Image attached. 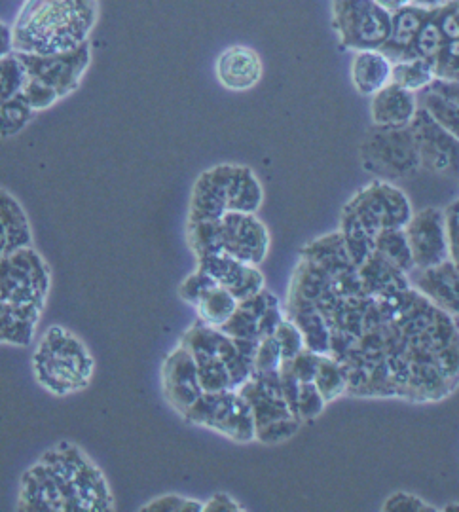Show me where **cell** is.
I'll list each match as a JSON object with an SVG mask.
<instances>
[{"label": "cell", "mask_w": 459, "mask_h": 512, "mask_svg": "<svg viewBox=\"0 0 459 512\" xmlns=\"http://www.w3.org/2000/svg\"><path fill=\"white\" fill-rule=\"evenodd\" d=\"M418 99L422 109L427 110L442 128L459 139V105L444 99L439 93L431 92L429 88L418 93Z\"/></svg>", "instance_id": "obj_38"}, {"label": "cell", "mask_w": 459, "mask_h": 512, "mask_svg": "<svg viewBox=\"0 0 459 512\" xmlns=\"http://www.w3.org/2000/svg\"><path fill=\"white\" fill-rule=\"evenodd\" d=\"M342 213L357 220L374 238L384 230L406 228L414 217L412 203L399 186L376 179L349 200Z\"/></svg>", "instance_id": "obj_7"}, {"label": "cell", "mask_w": 459, "mask_h": 512, "mask_svg": "<svg viewBox=\"0 0 459 512\" xmlns=\"http://www.w3.org/2000/svg\"><path fill=\"white\" fill-rule=\"evenodd\" d=\"M264 202V190L257 175L247 165H236L228 192V211L255 215Z\"/></svg>", "instance_id": "obj_30"}, {"label": "cell", "mask_w": 459, "mask_h": 512, "mask_svg": "<svg viewBox=\"0 0 459 512\" xmlns=\"http://www.w3.org/2000/svg\"><path fill=\"white\" fill-rule=\"evenodd\" d=\"M33 114H35V110L29 107V103L21 95L2 101V109H0V133H2V137L4 139L16 137L31 122Z\"/></svg>", "instance_id": "obj_39"}, {"label": "cell", "mask_w": 459, "mask_h": 512, "mask_svg": "<svg viewBox=\"0 0 459 512\" xmlns=\"http://www.w3.org/2000/svg\"><path fill=\"white\" fill-rule=\"evenodd\" d=\"M313 382L321 391L327 404L340 399L342 395H348V372L342 363L338 359H334L332 355H321L319 368H317Z\"/></svg>", "instance_id": "obj_35"}, {"label": "cell", "mask_w": 459, "mask_h": 512, "mask_svg": "<svg viewBox=\"0 0 459 512\" xmlns=\"http://www.w3.org/2000/svg\"><path fill=\"white\" fill-rule=\"evenodd\" d=\"M283 353L276 336H266L258 344L255 355V372H277L283 365Z\"/></svg>", "instance_id": "obj_46"}, {"label": "cell", "mask_w": 459, "mask_h": 512, "mask_svg": "<svg viewBox=\"0 0 459 512\" xmlns=\"http://www.w3.org/2000/svg\"><path fill=\"white\" fill-rule=\"evenodd\" d=\"M359 275H361L365 291L370 296L401 293V291L412 287L410 275L404 274L401 268L391 264L376 251L359 266Z\"/></svg>", "instance_id": "obj_24"}, {"label": "cell", "mask_w": 459, "mask_h": 512, "mask_svg": "<svg viewBox=\"0 0 459 512\" xmlns=\"http://www.w3.org/2000/svg\"><path fill=\"white\" fill-rule=\"evenodd\" d=\"M384 512H437L441 509L429 505L427 501H423L418 495L408 494V492H397L391 494L386 499V503L382 505Z\"/></svg>", "instance_id": "obj_48"}, {"label": "cell", "mask_w": 459, "mask_h": 512, "mask_svg": "<svg viewBox=\"0 0 459 512\" xmlns=\"http://www.w3.org/2000/svg\"><path fill=\"white\" fill-rule=\"evenodd\" d=\"M287 315L298 325L304 334L306 349L319 355H331V329L323 313L315 306L287 308Z\"/></svg>", "instance_id": "obj_29"}, {"label": "cell", "mask_w": 459, "mask_h": 512, "mask_svg": "<svg viewBox=\"0 0 459 512\" xmlns=\"http://www.w3.org/2000/svg\"><path fill=\"white\" fill-rule=\"evenodd\" d=\"M219 283L211 277V275L203 274L200 270H196L194 274L188 275L183 283L179 285V298L190 304V306H198V302L202 300L203 294L207 293L209 289L217 287Z\"/></svg>", "instance_id": "obj_44"}, {"label": "cell", "mask_w": 459, "mask_h": 512, "mask_svg": "<svg viewBox=\"0 0 459 512\" xmlns=\"http://www.w3.org/2000/svg\"><path fill=\"white\" fill-rule=\"evenodd\" d=\"M338 359L348 395L441 403L459 387V325L416 287L370 296L363 327Z\"/></svg>", "instance_id": "obj_1"}, {"label": "cell", "mask_w": 459, "mask_h": 512, "mask_svg": "<svg viewBox=\"0 0 459 512\" xmlns=\"http://www.w3.org/2000/svg\"><path fill=\"white\" fill-rule=\"evenodd\" d=\"M393 14L376 0H332V27L342 48L382 50L391 37Z\"/></svg>", "instance_id": "obj_6"}, {"label": "cell", "mask_w": 459, "mask_h": 512, "mask_svg": "<svg viewBox=\"0 0 459 512\" xmlns=\"http://www.w3.org/2000/svg\"><path fill=\"white\" fill-rule=\"evenodd\" d=\"M42 310L0 304V338L12 348H27L37 336Z\"/></svg>", "instance_id": "obj_26"}, {"label": "cell", "mask_w": 459, "mask_h": 512, "mask_svg": "<svg viewBox=\"0 0 459 512\" xmlns=\"http://www.w3.org/2000/svg\"><path fill=\"white\" fill-rule=\"evenodd\" d=\"M196 363H198L200 382H202L205 393L234 389L230 368L224 363L222 357H209V359H202V361H196Z\"/></svg>", "instance_id": "obj_41"}, {"label": "cell", "mask_w": 459, "mask_h": 512, "mask_svg": "<svg viewBox=\"0 0 459 512\" xmlns=\"http://www.w3.org/2000/svg\"><path fill=\"white\" fill-rule=\"evenodd\" d=\"M0 304L44 311L50 293V268L33 247L2 256Z\"/></svg>", "instance_id": "obj_8"}, {"label": "cell", "mask_w": 459, "mask_h": 512, "mask_svg": "<svg viewBox=\"0 0 459 512\" xmlns=\"http://www.w3.org/2000/svg\"><path fill=\"white\" fill-rule=\"evenodd\" d=\"M215 74L222 88L230 92H247L262 78V59L247 46H228L217 57Z\"/></svg>", "instance_id": "obj_19"}, {"label": "cell", "mask_w": 459, "mask_h": 512, "mask_svg": "<svg viewBox=\"0 0 459 512\" xmlns=\"http://www.w3.org/2000/svg\"><path fill=\"white\" fill-rule=\"evenodd\" d=\"M188 245L196 256V260L205 258V256L224 253L222 220L188 222Z\"/></svg>", "instance_id": "obj_33"}, {"label": "cell", "mask_w": 459, "mask_h": 512, "mask_svg": "<svg viewBox=\"0 0 459 512\" xmlns=\"http://www.w3.org/2000/svg\"><path fill=\"white\" fill-rule=\"evenodd\" d=\"M38 384L48 393L65 397L86 389L93 376V357L84 342L63 327H50L33 355Z\"/></svg>", "instance_id": "obj_4"}, {"label": "cell", "mask_w": 459, "mask_h": 512, "mask_svg": "<svg viewBox=\"0 0 459 512\" xmlns=\"http://www.w3.org/2000/svg\"><path fill=\"white\" fill-rule=\"evenodd\" d=\"M446 2H448V0H410V4H412V6L422 8V10H427V12H435V10H439V8H442Z\"/></svg>", "instance_id": "obj_57"}, {"label": "cell", "mask_w": 459, "mask_h": 512, "mask_svg": "<svg viewBox=\"0 0 459 512\" xmlns=\"http://www.w3.org/2000/svg\"><path fill=\"white\" fill-rule=\"evenodd\" d=\"M410 129L418 143L422 169L442 177L459 179V139L442 128L422 107L412 120Z\"/></svg>", "instance_id": "obj_10"}, {"label": "cell", "mask_w": 459, "mask_h": 512, "mask_svg": "<svg viewBox=\"0 0 459 512\" xmlns=\"http://www.w3.org/2000/svg\"><path fill=\"white\" fill-rule=\"evenodd\" d=\"M416 268H431L450 260L446 213L439 207H425L414 213L404 228Z\"/></svg>", "instance_id": "obj_12"}, {"label": "cell", "mask_w": 459, "mask_h": 512, "mask_svg": "<svg viewBox=\"0 0 459 512\" xmlns=\"http://www.w3.org/2000/svg\"><path fill=\"white\" fill-rule=\"evenodd\" d=\"M97 19V0H25L12 23L14 52H69L88 42Z\"/></svg>", "instance_id": "obj_3"}, {"label": "cell", "mask_w": 459, "mask_h": 512, "mask_svg": "<svg viewBox=\"0 0 459 512\" xmlns=\"http://www.w3.org/2000/svg\"><path fill=\"white\" fill-rule=\"evenodd\" d=\"M162 391L167 403L179 416H184L205 393L198 363L181 344L167 355L162 365Z\"/></svg>", "instance_id": "obj_13"}, {"label": "cell", "mask_w": 459, "mask_h": 512, "mask_svg": "<svg viewBox=\"0 0 459 512\" xmlns=\"http://www.w3.org/2000/svg\"><path fill=\"white\" fill-rule=\"evenodd\" d=\"M239 300L230 293L226 287L217 285L213 289H209L207 293L203 294L202 300L198 302L196 311L200 315V319L205 321L207 325H213V327H219L236 313L238 310Z\"/></svg>", "instance_id": "obj_32"}, {"label": "cell", "mask_w": 459, "mask_h": 512, "mask_svg": "<svg viewBox=\"0 0 459 512\" xmlns=\"http://www.w3.org/2000/svg\"><path fill=\"white\" fill-rule=\"evenodd\" d=\"M236 165L221 164L203 171L190 194L188 222L219 220L228 213V192Z\"/></svg>", "instance_id": "obj_15"}, {"label": "cell", "mask_w": 459, "mask_h": 512, "mask_svg": "<svg viewBox=\"0 0 459 512\" xmlns=\"http://www.w3.org/2000/svg\"><path fill=\"white\" fill-rule=\"evenodd\" d=\"M340 232L342 238L346 241L349 256L353 260V264L359 268L368 256L376 251V238L372 234H368L367 230L346 213L340 215Z\"/></svg>", "instance_id": "obj_36"}, {"label": "cell", "mask_w": 459, "mask_h": 512, "mask_svg": "<svg viewBox=\"0 0 459 512\" xmlns=\"http://www.w3.org/2000/svg\"><path fill=\"white\" fill-rule=\"evenodd\" d=\"M412 287L425 294L437 308L459 317V268L454 260H444L431 268H416L410 274Z\"/></svg>", "instance_id": "obj_18"}, {"label": "cell", "mask_w": 459, "mask_h": 512, "mask_svg": "<svg viewBox=\"0 0 459 512\" xmlns=\"http://www.w3.org/2000/svg\"><path fill=\"white\" fill-rule=\"evenodd\" d=\"M376 253L384 256L391 264L401 268L404 274H412L416 270L414 255L406 238L404 228L384 230L376 236Z\"/></svg>", "instance_id": "obj_34"}, {"label": "cell", "mask_w": 459, "mask_h": 512, "mask_svg": "<svg viewBox=\"0 0 459 512\" xmlns=\"http://www.w3.org/2000/svg\"><path fill=\"white\" fill-rule=\"evenodd\" d=\"M446 44L448 42H446V38L442 35L441 27H439V23L435 19V14L431 12L427 21L423 23L420 35L416 37L412 48L408 50V54H406L404 59H429V61H435L437 55L441 54V50Z\"/></svg>", "instance_id": "obj_37"}, {"label": "cell", "mask_w": 459, "mask_h": 512, "mask_svg": "<svg viewBox=\"0 0 459 512\" xmlns=\"http://www.w3.org/2000/svg\"><path fill=\"white\" fill-rule=\"evenodd\" d=\"M196 270L211 275L219 285L234 294L239 302L264 291V275L260 274L258 266L239 262L226 253L200 258Z\"/></svg>", "instance_id": "obj_17"}, {"label": "cell", "mask_w": 459, "mask_h": 512, "mask_svg": "<svg viewBox=\"0 0 459 512\" xmlns=\"http://www.w3.org/2000/svg\"><path fill=\"white\" fill-rule=\"evenodd\" d=\"M431 92L439 93L444 99L452 101L459 105V82H450V80H435L431 86H429Z\"/></svg>", "instance_id": "obj_55"}, {"label": "cell", "mask_w": 459, "mask_h": 512, "mask_svg": "<svg viewBox=\"0 0 459 512\" xmlns=\"http://www.w3.org/2000/svg\"><path fill=\"white\" fill-rule=\"evenodd\" d=\"M29 78V71L21 61L18 52L2 55L0 59V86H2V101L16 97Z\"/></svg>", "instance_id": "obj_40"}, {"label": "cell", "mask_w": 459, "mask_h": 512, "mask_svg": "<svg viewBox=\"0 0 459 512\" xmlns=\"http://www.w3.org/2000/svg\"><path fill=\"white\" fill-rule=\"evenodd\" d=\"M376 2H378L380 6H384L387 12H391V14L410 4V0H376Z\"/></svg>", "instance_id": "obj_58"}, {"label": "cell", "mask_w": 459, "mask_h": 512, "mask_svg": "<svg viewBox=\"0 0 459 512\" xmlns=\"http://www.w3.org/2000/svg\"><path fill=\"white\" fill-rule=\"evenodd\" d=\"M18 511L109 512L114 497L103 473L74 444L59 442L23 478Z\"/></svg>", "instance_id": "obj_2"}, {"label": "cell", "mask_w": 459, "mask_h": 512, "mask_svg": "<svg viewBox=\"0 0 459 512\" xmlns=\"http://www.w3.org/2000/svg\"><path fill=\"white\" fill-rule=\"evenodd\" d=\"M319 361H321V355L319 353H313L310 349H302L294 359H291V368H293L296 378L306 384V382H313L315 380V374H317V368H319Z\"/></svg>", "instance_id": "obj_51"}, {"label": "cell", "mask_w": 459, "mask_h": 512, "mask_svg": "<svg viewBox=\"0 0 459 512\" xmlns=\"http://www.w3.org/2000/svg\"><path fill=\"white\" fill-rule=\"evenodd\" d=\"M18 95H21L35 112L50 109L61 99V95L57 93L56 88H52L50 84H46L44 80H40L37 76H31V74H29L23 90Z\"/></svg>", "instance_id": "obj_42"}, {"label": "cell", "mask_w": 459, "mask_h": 512, "mask_svg": "<svg viewBox=\"0 0 459 512\" xmlns=\"http://www.w3.org/2000/svg\"><path fill=\"white\" fill-rule=\"evenodd\" d=\"M19 57L31 76H37L52 88H56L63 99L80 86L84 74L92 63V48L90 42H86L74 50L61 54H19Z\"/></svg>", "instance_id": "obj_11"}, {"label": "cell", "mask_w": 459, "mask_h": 512, "mask_svg": "<svg viewBox=\"0 0 459 512\" xmlns=\"http://www.w3.org/2000/svg\"><path fill=\"white\" fill-rule=\"evenodd\" d=\"M239 391L253 408L257 433L264 431L266 427L274 425L277 421L296 418L293 410L285 401L279 370L277 372H255L247 384L239 387Z\"/></svg>", "instance_id": "obj_16"}, {"label": "cell", "mask_w": 459, "mask_h": 512, "mask_svg": "<svg viewBox=\"0 0 459 512\" xmlns=\"http://www.w3.org/2000/svg\"><path fill=\"white\" fill-rule=\"evenodd\" d=\"M274 336H276L277 342H279V348H281L285 361H291L302 349H306L304 334H302V330L298 329V325L294 323L289 315H285V319L279 323Z\"/></svg>", "instance_id": "obj_43"}, {"label": "cell", "mask_w": 459, "mask_h": 512, "mask_svg": "<svg viewBox=\"0 0 459 512\" xmlns=\"http://www.w3.org/2000/svg\"><path fill=\"white\" fill-rule=\"evenodd\" d=\"M184 421L221 433L236 442L257 439V423L249 401L239 389L203 393L183 416Z\"/></svg>", "instance_id": "obj_9"}, {"label": "cell", "mask_w": 459, "mask_h": 512, "mask_svg": "<svg viewBox=\"0 0 459 512\" xmlns=\"http://www.w3.org/2000/svg\"><path fill=\"white\" fill-rule=\"evenodd\" d=\"M420 110L418 93L408 92L397 84H389L372 95L370 118L372 126L382 128H408Z\"/></svg>", "instance_id": "obj_20"}, {"label": "cell", "mask_w": 459, "mask_h": 512, "mask_svg": "<svg viewBox=\"0 0 459 512\" xmlns=\"http://www.w3.org/2000/svg\"><path fill=\"white\" fill-rule=\"evenodd\" d=\"M0 226L2 256L14 255L16 251L33 247V232L29 219L18 200L6 190L0 192Z\"/></svg>", "instance_id": "obj_23"}, {"label": "cell", "mask_w": 459, "mask_h": 512, "mask_svg": "<svg viewBox=\"0 0 459 512\" xmlns=\"http://www.w3.org/2000/svg\"><path fill=\"white\" fill-rule=\"evenodd\" d=\"M431 12L416 8L412 4L404 6L401 10L393 12V21H391V37L386 42V46L380 50L395 63L403 61L408 50L412 48L414 40L420 35L423 23L427 21Z\"/></svg>", "instance_id": "obj_25"}, {"label": "cell", "mask_w": 459, "mask_h": 512, "mask_svg": "<svg viewBox=\"0 0 459 512\" xmlns=\"http://www.w3.org/2000/svg\"><path fill=\"white\" fill-rule=\"evenodd\" d=\"M437 80L435 63L429 59H404L393 63L391 82L404 90L422 93Z\"/></svg>", "instance_id": "obj_31"}, {"label": "cell", "mask_w": 459, "mask_h": 512, "mask_svg": "<svg viewBox=\"0 0 459 512\" xmlns=\"http://www.w3.org/2000/svg\"><path fill=\"white\" fill-rule=\"evenodd\" d=\"M300 256L310 258L315 264H319L321 268H325L332 275L342 274V272H346V270L355 266L351 256H349L346 241L342 238L340 230L313 239L312 243H308L300 251Z\"/></svg>", "instance_id": "obj_27"}, {"label": "cell", "mask_w": 459, "mask_h": 512, "mask_svg": "<svg viewBox=\"0 0 459 512\" xmlns=\"http://www.w3.org/2000/svg\"><path fill=\"white\" fill-rule=\"evenodd\" d=\"M332 277L325 268L315 264L310 258L300 256L298 266L294 268L287 308L315 306L317 300L331 289Z\"/></svg>", "instance_id": "obj_21"}, {"label": "cell", "mask_w": 459, "mask_h": 512, "mask_svg": "<svg viewBox=\"0 0 459 512\" xmlns=\"http://www.w3.org/2000/svg\"><path fill=\"white\" fill-rule=\"evenodd\" d=\"M14 52V33L12 27L2 23V55L12 54Z\"/></svg>", "instance_id": "obj_56"}, {"label": "cell", "mask_w": 459, "mask_h": 512, "mask_svg": "<svg viewBox=\"0 0 459 512\" xmlns=\"http://www.w3.org/2000/svg\"><path fill=\"white\" fill-rule=\"evenodd\" d=\"M221 220L224 253L239 262L258 266L270 249V236L266 226L249 213L228 211Z\"/></svg>", "instance_id": "obj_14"}, {"label": "cell", "mask_w": 459, "mask_h": 512, "mask_svg": "<svg viewBox=\"0 0 459 512\" xmlns=\"http://www.w3.org/2000/svg\"><path fill=\"white\" fill-rule=\"evenodd\" d=\"M141 511L147 512H203L205 503H200L196 499H188L181 495L169 494L162 495L154 501H150Z\"/></svg>", "instance_id": "obj_47"}, {"label": "cell", "mask_w": 459, "mask_h": 512, "mask_svg": "<svg viewBox=\"0 0 459 512\" xmlns=\"http://www.w3.org/2000/svg\"><path fill=\"white\" fill-rule=\"evenodd\" d=\"M238 501L228 494H215L205 503V512H241Z\"/></svg>", "instance_id": "obj_54"}, {"label": "cell", "mask_w": 459, "mask_h": 512, "mask_svg": "<svg viewBox=\"0 0 459 512\" xmlns=\"http://www.w3.org/2000/svg\"><path fill=\"white\" fill-rule=\"evenodd\" d=\"M446 224H448V241H450V258L459 268V198L450 203L446 209Z\"/></svg>", "instance_id": "obj_53"}, {"label": "cell", "mask_w": 459, "mask_h": 512, "mask_svg": "<svg viewBox=\"0 0 459 512\" xmlns=\"http://www.w3.org/2000/svg\"><path fill=\"white\" fill-rule=\"evenodd\" d=\"M349 73L355 90L372 97L391 84L393 61L380 50L355 52Z\"/></svg>", "instance_id": "obj_22"}, {"label": "cell", "mask_w": 459, "mask_h": 512, "mask_svg": "<svg viewBox=\"0 0 459 512\" xmlns=\"http://www.w3.org/2000/svg\"><path fill=\"white\" fill-rule=\"evenodd\" d=\"M327 406L321 391L317 389L315 382H306L300 385V397H298V418L302 421L315 420Z\"/></svg>", "instance_id": "obj_45"}, {"label": "cell", "mask_w": 459, "mask_h": 512, "mask_svg": "<svg viewBox=\"0 0 459 512\" xmlns=\"http://www.w3.org/2000/svg\"><path fill=\"white\" fill-rule=\"evenodd\" d=\"M272 296L274 293L264 289L262 293L239 302L236 313L222 325V332L228 334L230 338H238V340H260V336H258L260 317L268 308Z\"/></svg>", "instance_id": "obj_28"}, {"label": "cell", "mask_w": 459, "mask_h": 512, "mask_svg": "<svg viewBox=\"0 0 459 512\" xmlns=\"http://www.w3.org/2000/svg\"><path fill=\"white\" fill-rule=\"evenodd\" d=\"M361 165L376 179L399 181L422 169L418 143L408 128L372 126L361 143Z\"/></svg>", "instance_id": "obj_5"}, {"label": "cell", "mask_w": 459, "mask_h": 512, "mask_svg": "<svg viewBox=\"0 0 459 512\" xmlns=\"http://www.w3.org/2000/svg\"><path fill=\"white\" fill-rule=\"evenodd\" d=\"M435 19L441 27L446 42H459V0H448L442 8L435 10Z\"/></svg>", "instance_id": "obj_50"}, {"label": "cell", "mask_w": 459, "mask_h": 512, "mask_svg": "<svg viewBox=\"0 0 459 512\" xmlns=\"http://www.w3.org/2000/svg\"><path fill=\"white\" fill-rule=\"evenodd\" d=\"M441 511H444V512L458 511L459 512V503H452V505H446V507H442Z\"/></svg>", "instance_id": "obj_59"}, {"label": "cell", "mask_w": 459, "mask_h": 512, "mask_svg": "<svg viewBox=\"0 0 459 512\" xmlns=\"http://www.w3.org/2000/svg\"><path fill=\"white\" fill-rule=\"evenodd\" d=\"M433 63L439 80L459 82V42H448Z\"/></svg>", "instance_id": "obj_49"}, {"label": "cell", "mask_w": 459, "mask_h": 512, "mask_svg": "<svg viewBox=\"0 0 459 512\" xmlns=\"http://www.w3.org/2000/svg\"><path fill=\"white\" fill-rule=\"evenodd\" d=\"M283 319H285V313L281 310V304H279V300H277V296L274 294L272 300H270V304H268V308L264 310L262 317H260V325H258V336H260V340L266 338V336H274L277 327H279V323H281Z\"/></svg>", "instance_id": "obj_52"}]
</instances>
